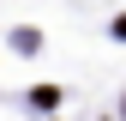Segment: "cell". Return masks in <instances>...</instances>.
I'll return each instance as SVG.
<instances>
[{"mask_svg":"<svg viewBox=\"0 0 126 121\" xmlns=\"http://www.w3.org/2000/svg\"><path fill=\"white\" fill-rule=\"evenodd\" d=\"M120 109H126V97H120Z\"/></svg>","mask_w":126,"mask_h":121,"instance_id":"cell-4","label":"cell"},{"mask_svg":"<svg viewBox=\"0 0 126 121\" xmlns=\"http://www.w3.org/2000/svg\"><path fill=\"white\" fill-rule=\"evenodd\" d=\"M12 49H18V55H36V49H42V36H36V30H18V36H12Z\"/></svg>","mask_w":126,"mask_h":121,"instance_id":"cell-1","label":"cell"},{"mask_svg":"<svg viewBox=\"0 0 126 121\" xmlns=\"http://www.w3.org/2000/svg\"><path fill=\"white\" fill-rule=\"evenodd\" d=\"M114 36H120V42H126V12H120V18H114Z\"/></svg>","mask_w":126,"mask_h":121,"instance_id":"cell-3","label":"cell"},{"mask_svg":"<svg viewBox=\"0 0 126 121\" xmlns=\"http://www.w3.org/2000/svg\"><path fill=\"white\" fill-rule=\"evenodd\" d=\"M30 103H36V109H54V103H60V91H54V85H36V91H30Z\"/></svg>","mask_w":126,"mask_h":121,"instance_id":"cell-2","label":"cell"}]
</instances>
